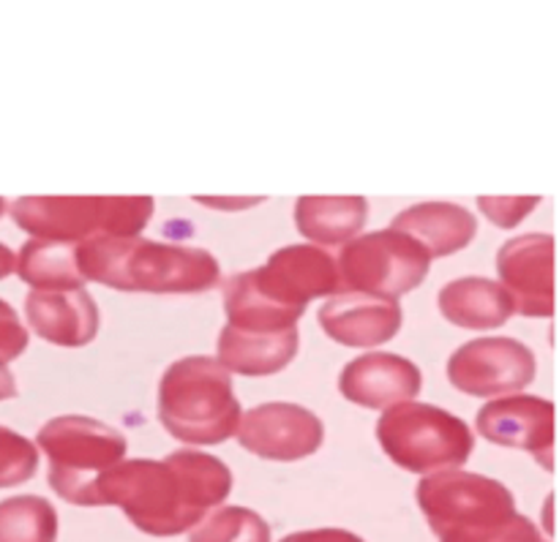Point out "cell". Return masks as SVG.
I'll list each match as a JSON object with an SVG mask.
<instances>
[{
  "mask_svg": "<svg viewBox=\"0 0 559 542\" xmlns=\"http://www.w3.org/2000/svg\"><path fill=\"white\" fill-rule=\"evenodd\" d=\"M58 513L41 496L0 502V542H55Z\"/></svg>",
  "mask_w": 559,
  "mask_h": 542,
  "instance_id": "7402d4cb",
  "label": "cell"
},
{
  "mask_svg": "<svg viewBox=\"0 0 559 542\" xmlns=\"http://www.w3.org/2000/svg\"><path fill=\"white\" fill-rule=\"evenodd\" d=\"M533 349L516 338H478L448 360V380L459 393L475 398H495L522 393L535 380Z\"/></svg>",
  "mask_w": 559,
  "mask_h": 542,
  "instance_id": "9c48e42d",
  "label": "cell"
},
{
  "mask_svg": "<svg viewBox=\"0 0 559 542\" xmlns=\"http://www.w3.org/2000/svg\"><path fill=\"white\" fill-rule=\"evenodd\" d=\"M36 442L49 458V489L76 507H98V478L123 461L129 447L120 431L85 414L49 420Z\"/></svg>",
  "mask_w": 559,
  "mask_h": 542,
  "instance_id": "277c9868",
  "label": "cell"
},
{
  "mask_svg": "<svg viewBox=\"0 0 559 542\" xmlns=\"http://www.w3.org/2000/svg\"><path fill=\"white\" fill-rule=\"evenodd\" d=\"M189 542H271V527L246 507H218L191 529Z\"/></svg>",
  "mask_w": 559,
  "mask_h": 542,
  "instance_id": "603a6c76",
  "label": "cell"
},
{
  "mask_svg": "<svg viewBox=\"0 0 559 542\" xmlns=\"http://www.w3.org/2000/svg\"><path fill=\"white\" fill-rule=\"evenodd\" d=\"M440 311L451 325L495 330L513 316L511 294L491 278H459L442 287Z\"/></svg>",
  "mask_w": 559,
  "mask_h": 542,
  "instance_id": "d6986e66",
  "label": "cell"
},
{
  "mask_svg": "<svg viewBox=\"0 0 559 542\" xmlns=\"http://www.w3.org/2000/svg\"><path fill=\"white\" fill-rule=\"evenodd\" d=\"M369 218L364 196H304L295 205V224L304 238L320 245H342L353 240Z\"/></svg>",
  "mask_w": 559,
  "mask_h": 542,
  "instance_id": "ffe728a7",
  "label": "cell"
},
{
  "mask_svg": "<svg viewBox=\"0 0 559 542\" xmlns=\"http://www.w3.org/2000/svg\"><path fill=\"white\" fill-rule=\"evenodd\" d=\"M85 281L120 292L197 294L218 287L222 267L205 249L156 243L140 234H102L74 245Z\"/></svg>",
  "mask_w": 559,
  "mask_h": 542,
  "instance_id": "7a4b0ae2",
  "label": "cell"
},
{
  "mask_svg": "<svg viewBox=\"0 0 559 542\" xmlns=\"http://www.w3.org/2000/svg\"><path fill=\"white\" fill-rule=\"evenodd\" d=\"M440 542H549L538 532L527 516H513L497 518V521L478 523V527L459 529V532L442 534Z\"/></svg>",
  "mask_w": 559,
  "mask_h": 542,
  "instance_id": "cb8c5ba5",
  "label": "cell"
},
{
  "mask_svg": "<svg viewBox=\"0 0 559 542\" xmlns=\"http://www.w3.org/2000/svg\"><path fill=\"white\" fill-rule=\"evenodd\" d=\"M14 265H16L14 251H11L9 245L0 243V281H3V278H9L11 273H14Z\"/></svg>",
  "mask_w": 559,
  "mask_h": 542,
  "instance_id": "f546056e",
  "label": "cell"
},
{
  "mask_svg": "<svg viewBox=\"0 0 559 542\" xmlns=\"http://www.w3.org/2000/svg\"><path fill=\"white\" fill-rule=\"evenodd\" d=\"M475 425L495 445L533 453L546 472L555 467V404L546 398L511 393L486 404Z\"/></svg>",
  "mask_w": 559,
  "mask_h": 542,
  "instance_id": "7c38bea8",
  "label": "cell"
},
{
  "mask_svg": "<svg viewBox=\"0 0 559 542\" xmlns=\"http://www.w3.org/2000/svg\"><path fill=\"white\" fill-rule=\"evenodd\" d=\"M418 505L437 538L516 513V502L506 485L459 469L426 474L418 483Z\"/></svg>",
  "mask_w": 559,
  "mask_h": 542,
  "instance_id": "ba28073f",
  "label": "cell"
},
{
  "mask_svg": "<svg viewBox=\"0 0 559 542\" xmlns=\"http://www.w3.org/2000/svg\"><path fill=\"white\" fill-rule=\"evenodd\" d=\"M497 273L522 316L555 314V238L522 234L508 240L497 254Z\"/></svg>",
  "mask_w": 559,
  "mask_h": 542,
  "instance_id": "4fadbf2b",
  "label": "cell"
},
{
  "mask_svg": "<svg viewBox=\"0 0 559 542\" xmlns=\"http://www.w3.org/2000/svg\"><path fill=\"white\" fill-rule=\"evenodd\" d=\"M246 273L265 298L298 314H306L309 300L338 292L336 260L317 245H287L271 254L267 265Z\"/></svg>",
  "mask_w": 559,
  "mask_h": 542,
  "instance_id": "8fae6325",
  "label": "cell"
},
{
  "mask_svg": "<svg viewBox=\"0 0 559 542\" xmlns=\"http://www.w3.org/2000/svg\"><path fill=\"white\" fill-rule=\"evenodd\" d=\"M5 213V200H0V216H3Z\"/></svg>",
  "mask_w": 559,
  "mask_h": 542,
  "instance_id": "4dcf8cb0",
  "label": "cell"
},
{
  "mask_svg": "<svg viewBox=\"0 0 559 542\" xmlns=\"http://www.w3.org/2000/svg\"><path fill=\"white\" fill-rule=\"evenodd\" d=\"M16 273L33 289H76L85 287L76 267L74 243L33 238L16 254Z\"/></svg>",
  "mask_w": 559,
  "mask_h": 542,
  "instance_id": "44dd1931",
  "label": "cell"
},
{
  "mask_svg": "<svg viewBox=\"0 0 559 542\" xmlns=\"http://www.w3.org/2000/svg\"><path fill=\"white\" fill-rule=\"evenodd\" d=\"M391 229L409 234L418 240L431 260L437 256H451L456 251L467 249L478 232V221L462 205L451 202H420V205L407 207L393 218Z\"/></svg>",
  "mask_w": 559,
  "mask_h": 542,
  "instance_id": "e0dca14e",
  "label": "cell"
},
{
  "mask_svg": "<svg viewBox=\"0 0 559 542\" xmlns=\"http://www.w3.org/2000/svg\"><path fill=\"white\" fill-rule=\"evenodd\" d=\"M538 202L540 200H535V196H527V200H513V196H497V200H489V196H480L478 205L489 221H495L497 227L511 229L516 227L519 221H524L527 213L533 210Z\"/></svg>",
  "mask_w": 559,
  "mask_h": 542,
  "instance_id": "484cf974",
  "label": "cell"
},
{
  "mask_svg": "<svg viewBox=\"0 0 559 542\" xmlns=\"http://www.w3.org/2000/svg\"><path fill=\"white\" fill-rule=\"evenodd\" d=\"M9 398H16V382L14 374L5 369V363L0 360V401H9Z\"/></svg>",
  "mask_w": 559,
  "mask_h": 542,
  "instance_id": "f1b7e54d",
  "label": "cell"
},
{
  "mask_svg": "<svg viewBox=\"0 0 559 542\" xmlns=\"http://www.w3.org/2000/svg\"><path fill=\"white\" fill-rule=\"evenodd\" d=\"M377 439L396 467L413 474L459 469L475 450L473 429L462 418L415 401L385 409L377 423Z\"/></svg>",
  "mask_w": 559,
  "mask_h": 542,
  "instance_id": "8992f818",
  "label": "cell"
},
{
  "mask_svg": "<svg viewBox=\"0 0 559 542\" xmlns=\"http://www.w3.org/2000/svg\"><path fill=\"white\" fill-rule=\"evenodd\" d=\"M25 314L38 338L55 347H87L98 336V305L85 287L31 289Z\"/></svg>",
  "mask_w": 559,
  "mask_h": 542,
  "instance_id": "2e32d148",
  "label": "cell"
},
{
  "mask_svg": "<svg viewBox=\"0 0 559 542\" xmlns=\"http://www.w3.org/2000/svg\"><path fill=\"white\" fill-rule=\"evenodd\" d=\"M298 344V325L276 333H251L227 325L218 336L216 360L229 374L271 376L293 363Z\"/></svg>",
  "mask_w": 559,
  "mask_h": 542,
  "instance_id": "ac0fdd59",
  "label": "cell"
},
{
  "mask_svg": "<svg viewBox=\"0 0 559 542\" xmlns=\"http://www.w3.org/2000/svg\"><path fill=\"white\" fill-rule=\"evenodd\" d=\"M282 542H366V540L353 532H344V529H314V532L287 534Z\"/></svg>",
  "mask_w": 559,
  "mask_h": 542,
  "instance_id": "83f0119b",
  "label": "cell"
},
{
  "mask_svg": "<svg viewBox=\"0 0 559 542\" xmlns=\"http://www.w3.org/2000/svg\"><path fill=\"white\" fill-rule=\"evenodd\" d=\"M240 447L265 461H300L314 456L325 439V425L298 404H262L249 409L235 429Z\"/></svg>",
  "mask_w": 559,
  "mask_h": 542,
  "instance_id": "30bf717a",
  "label": "cell"
},
{
  "mask_svg": "<svg viewBox=\"0 0 559 542\" xmlns=\"http://www.w3.org/2000/svg\"><path fill=\"white\" fill-rule=\"evenodd\" d=\"M233 494V472L216 456L169 453L164 461L134 458L98 478V507L115 505L140 532L175 538L189 532Z\"/></svg>",
  "mask_w": 559,
  "mask_h": 542,
  "instance_id": "6da1fadb",
  "label": "cell"
},
{
  "mask_svg": "<svg viewBox=\"0 0 559 542\" xmlns=\"http://www.w3.org/2000/svg\"><path fill=\"white\" fill-rule=\"evenodd\" d=\"M27 349V330L16 320V311L0 300V360L11 363Z\"/></svg>",
  "mask_w": 559,
  "mask_h": 542,
  "instance_id": "4316f807",
  "label": "cell"
},
{
  "mask_svg": "<svg viewBox=\"0 0 559 542\" xmlns=\"http://www.w3.org/2000/svg\"><path fill=\"white\" fill-rule=\"evenodd\" d=\"M158 420L169 436L186 445L227 442L240 420L229 371L205 354L175 360L158 385Z\"/></svg>",
  "mask_w": 559,
  "mask_h": 542,
  "instance_id": "3957f363",
  "label": "cell"
},
{
  "mask_svg": "<svg viewBox=\"0 0 559 542\" xmlns=\"http://www.w3.org/2000/svg\"><path fill=\"white\" fill-rule=\"evenodd\" d=\"M38 469V450L31 439L0 425V489L27 483Z\"/></svg>",
  "mask_w": 559,
  "mask_h": 542,
  "instance_id": "d4e9b609",
  "label": "cell"
},
{
  "mask_svg": "<svg viewBox=\"0 0 559 542\" xmlns=\"http://www.w3.org/2000/svg\"><path fill=\"white\" fill-rule=\"evenodd\" d=\"M424 376L413 360L391 352H371L344 365L338 390L347 401L364 409H391L413 401L420 393Z\"/></svg>",
  "mask_w": 559,
  "mask_h": 542,
  "instance_id": "5bb4252c",
  "label": "cell"
},
{
  "mask_svg": "<svg viewBox=\"0 0 559 542\" xmlns=\"http://www.w3.org/2000/svg\"><path fill=\"white\" fill-rule=\"evenodd\" d=\"M431 256L418 240L399 229L360 234L344 243L336 260L338 292L399 298L426 281Z\"/></svg>",
  "mask_w": 559,
  "mask_h": 542,
  "instance_id": "52a82bcc",
  "label": "cell"
},
{
  "mask_svg": "<svg viewBox=\"0 0 559 542\" xmlns=\"http://www.w3.org/2000/svg\"><path fill=\"white\" fill-rule=\"evenodd\" d=\"M153 207L151 196H22L11 218L33 238L76 245L102 234H140Z\"/></svg>",
  "mask_w": 559,
  "mask_h": 542,
  "instance_id": "5b68a950",
  "label": "cell"
},
{
  "mask_svg": "<svg viewBox=\"0 0 559 542\" xmlns=\"http://www.w3.org/2000/svg\"><path fill=\"white\" fill-rule=\"evenodd\" d=\"M320 327L344 347H380L391 341L402 327V305L396 298L336 292L320 309Z\"/></svg>",
  "mask_w": 559,
  "mask_h": 542,
  "instance_id": "9a60e30c",
  "label": "cell"
}]
</instances>
